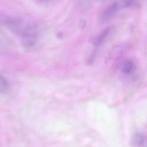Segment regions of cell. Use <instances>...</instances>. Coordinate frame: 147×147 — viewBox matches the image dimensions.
Listing matches in <instances>:
<instances>
[{"mask_svg":"<svg viewBox=\"0 0 147 147\" xmlns=\"http://www.w3.org/2000/svg\"><path fill=\"white\" fill-rule=\"evenodd\" d=\"M39 29L36 24L28 25L23 28L21 35L23 45L27 48L33 47L36 44Z\"/></svg>","mask_w":147,"mask_h":147,"instance_id":"6da1fadb","label":"cell"},{"mask_svg":"<svg viewBox=\"0 0 147 147\" xmlns=\"http://www.w3.org/2000/svg\"><path fill=\"white\" fill-rule=\"evenodd\" d=\"M0 24L5 26L14 33L21 34L24 28L23 22L20 18L0 13Z\"/></svg>","mask_w":147,"mask_h":147,"instance_id":"7a4b0ae2","label":"cell"},{"mask_svg":"<svg viewBox=\"0 0 147 147\" xmlns=\"http://www.w3.org/2000/svg\"><path fill=\"white\" fill-rule=\"evenodd\" d=\"M119 10L117 3L115 1L106 8L100 11L98 17V21L101 23L106 22L110 20Z\"/></svg>","mask_w":147,"mask_h":147,"instance_id":"3957f363","label":"cell"},{"mask_svg":"<svg viewBox=\"0 0 147 147\" xmlns=\"http://www.w3.org/2000/svg\"><path fill=\"white\" fill-rule=\"evenodd\" d=\"M112 31L111 28H107L101 34L92 40V43L94 45L98 46L102 44L110 35Z\"/></svg>","mask_w":147,"mask_h":147,"instance_id":"277c9868","label":"cell"},{"mask_svg":"<svg viewBox=\"0 0 147 147\" xmlns=\"http://www.w3.org/2000/svg\"><path fill=\"white\" fill-rule=\"evenodd\" d=\"M119 9L128 7H137L140 5L139 0H117L116 1Z\"/></svg>","mask_w":147,"mask_h":147,"instance_id":"5b68a950","label":"cell"},{"mask_svg":"<svg viewBox=\"0 0 147 147\" xmlns=\"http://www.w3.org/2000/svg\"><path fill=\"white\" fill-rule=\"evenodd\" d=\"M130 45L124 44L117 46L112 51V54L114 57H120L127 52L130 49Z\"/></svg>","mask_w":147,"mask_h":147,"instance_id":"8992f818","label":"cell"},{"mask_svg":"<svg viewBox=\"0 0 147 147\" xmlns=\"http://www.w3.org/2000/svg\"><path fill=\"white\" fill-rule=\"evenodd\" d=\"M134 64L132 61L127 60L125 61L122 64L121 69L123 72L126 74L130 73L133 70Z\"/></svg>","mask_w":147,"mask_h":147,"instance_id":"52a82bcc","label":"cell"},{"mask_svg":"<svg viewBox=\"0 0 147 147\" xmlns=\"http://www.w3.org/2000/svg\"><path fill=\"white\" fill-rule=\"evenodd\" d=\"M9 89L8 82L4 77L0 75V93H6Z\"/></svg>","mask_w":147,"mask_h":147,"instance_id":"ba28073f","label":"cell"},{"mask_svg":"<svg viewBox=\"0 0 147 147\" xmlns=\"http://www.w3.org/2000/svg\"><path fill=\"white\" fill-rule=\"evenodd\" d=\"M134 140L136 145L141 146L144 144L145 139L143 135L140 133H137L135 135Z\"/></svg>","mask_w":147,"mask_h":147,"instance_id":"9c48e42d","label":"cell"},{"mask_svg":"<svg viewBox=\"0 0 147 147\" xmlns=\"http://www.w3.org/2000/svg\"><path fill=\"white\" fill-rule=\"evenodd\" d=\"M86 25V22L84 19H81L80 20L79 22V27L80 28L81 30H83L85 27Z\"/></svg>","mask_w":147,"mask_h":147,"instance_id":"30bf717a","label":"cell"},{"mask_svg":"<svg viewBox=\"0 0 147 147\" xmlns=\"http://www.w3.org/2000/svg\"><path fill=\"white\" fill-rule=\"evenodd\" d=\"M95 53H93L90 57H88V59L87 60V62H86V63L87 64L90 65L93 62V60L94 59V58L95 57Z\"/></svg>","mask_w":147,"mask_h":147,"instance_id":"8fae6325","label":"cell"},{"mask_svg":"<svg viewBox=\"0 0 147 147\" xmlns=\"http://www.w3.org/2000/svg\"><path fill=\"white\" fill-rule=\"evenodd\" d=\"M35 1L38 3H40V4H46V3L51 2L52 0H35Z\"/></svg>","mask_w":147,"mask_h":147,"instance_id":"7c38bea8","label":"cell"}]
</instances>
